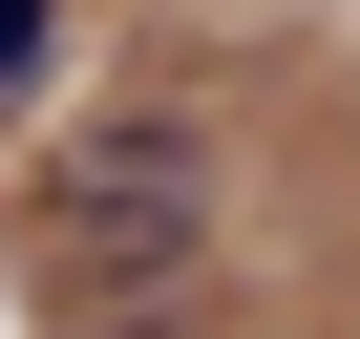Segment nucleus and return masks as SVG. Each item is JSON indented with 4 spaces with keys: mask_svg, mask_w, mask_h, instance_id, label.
Returning a JSON list of instances; mask_svg holds the SVG:
<instances>
[{
    "mask_svg": "<svg viewBox=\"0 0 360 339\" xmlns=\"http://www.w3.org/2000/svg\"><path fill=\"white\" fill-rule=\"evenodd\" d=\"M43 276H64V318H169V297L212 276V148L169 127V106L43 148Z\"/></svg>",
    "mask_w": 360,
    "mask_h": 339,
    "instance_id": "f257e3e1",
    "label": "nucleus"
}]
</instances>
